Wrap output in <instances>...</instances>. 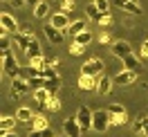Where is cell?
<instances>
[{"mask_svg": "<svg viewBox=\"0 0 148 137\" xmlns=\"http://www.w3.org/2000/svg\"><path fill=\"white\" fill-rule=\"evenodd\" d=\"M43 32H45V36H47V41H49V43H63V38H65V32L52 27V25H45V27H43Z\"/></svg>", "mask_w": 148, "mask_h": 137, "instance_id": "10", "label": "cell"}, {"mask_svg": "<svg viewBox=\"0 0 148 137\" xmlns=\"http://www.w3.org/2000/svg\"><path fill=\"white\" fill-rule=\"evenodd\" d=\"M137 76H139V72H132V70H121L112 81L117 83V85H132V83L137 81Z\"/></svg>", "mask_w": 148, "mask_h": 137, "instance_id": "9", "label": "cell"}, {"mask_svg": "<svg viewBox=\"0 0 148 137\" xmlns=\"http://www.w3.org/2000/svg\"><path fill=\"white\" fill-rule=\"evenodd\" d=\"M128 124V115H110V126H123Z\"/></svg>", "mask_w": 148, "mask_h": 137, "instance_id": "27", "label": "cell"}, {"mask_svg": "<svg viewBox=\"0 0 148 137\" xmlns=\"http://www.w3.org/2000/svg\"><path fill=\"white\" fill-rule=\"evenodd\" d=\"M58 108H61V99H58V94H52V97H49V101H47V110L56 112Z\"/></svg>", "mask_w": 148, "mask_h": 137, "instance_id": "29", "label": "cell"}, {"mask_svg": "<svg viewBox=\"0 0 148 137\" xmlns=\"http://www.w3.org/2000/svg\"><path fill=\"white\" fill-rule=\"evenodd\" d=\"M18 23H16V18L11 16V14H5L2 11V16H0V32H5V34H16L18 32Z\"/></svg>", "mask_w": 148, "mask_h": 137, "instance_id": "4", "label": "cell"}, {"mask_svg": "<svg viewBox=\"0 0 148 137\" xmlns=\"http://www.w3.org/2000/svg\"><path fill=\"white\" fill-rule=\"evenodd\" d=\"M63 133L67 137H81V135H83V130H81L79 121H76V115H74V117H67L63 121Z\"/></svg>", "mask_w": 148, "mask_h": 137, "instance_id": "6", "label": "cell"}, {"mask_svg": "<svg viewBox=\"0 0 148 137\" xmlns=\"http://www.w3.org/2000/svg\"><path fill=\"white\" fill-rule=\"evenodd\" d=\"M58 63H61V59H56V56L47 59V65H49V67H58Z\"/></svg>", "mask_w": 148, "mask_h": 137, "instance_id": "39", "label": "cell"}, {"mask_svg": "<svg viewBox=\"0 0 148 137\" xmlns=\"http://www.w3.org/2000/svg\"><path fill=\"white\" fill-rule=\"evenodd\" d=\"M49 97H52V94H49L45 88L34 92V99H36V103H38V108H40V110H47V101H49Z\"/></svg>", "mask_w": 148, "mask_h": 137, "instance_id": "18", "label": "cell"}, {"mask_svg": "<svg viewBox=\"0 0 148 137\" xmlns=\"http://www.w3.org/2000/svg\"><path fill=\"white\" fill-rule=\"evenodd\" d=\"M106 110H108L110 115H128V112H126V108H123L121 103H110V106H108Z\"/></svg>", "mask_w": 148, "mask_h": 137, "instance_id": "30", "label": "cell"}, {"mask_svg": "<svg viewBox=\"0 0 148 137\" xmlns=\"http://www.w3.org/2000/svg\"><path fill=\"white\" fill-rule=\"evenodd\" d=\"M126 2H128V0H112V5H114V7H121V9H123Z\"/></svg>", "mask_w": 148, "mask_h": 137, "instance_id": "43", "label": "cell"}, {"mask_svg": "<svg viewBox=\"0 0 148 137\" xmlns=\"http://www.w3.org/2000/svg\"><path fill=\"white\" fill-rule=\"evenodd\" d=\"M20 34H25V36H34V32H32V27H29V25H25V23H23V25H20V29H18Z\"/></svg>", "mask_w": 148, "mask_h": 137, "instance_id": "38", "label": "cell"}, {"mask_svg": "<svg viewBox=\"0 0 148 137\" xmlns=\"http://www.w3.org/2000/svg\"><path fill=\"white\" fill-rule=\"evenodd\" d=\"M56 2H58V9L63 14H70L74 9V0H56Z\"/></svg>", "mask_w": 148, "mask_h": 137, "instance_id": "28", "label": "cell"}, {"mask_svg": "<svg viewBox=\"0 0 148 137\" xmlns=\"http://www.w3.org/2000/svg\"><path fill=\"white\" fill-rule=\"evenodd\" d=\"M49 25H52V27H56V29H61V32H67V29H70V25H72V20H70V16H67V14L58 11V14H54V16H52Z\"/></svg>", "mask_w": 148, "mask_h": 137, "instance_id": "8", "label": "cell"}, {"mask_svg": "<svg viewBox=\"0 0 148 137\" xmlns=\"http://www.w3.org/2000/svg\"><path fill=\"white\" fill-rule=\"evenodd\" d=\"M29 126H32V130H47V128H49V121H47L45 115H36V117L29 121Z\"/></svg>", "mask_w": 148, "mask_h": 137, "instance_id": "16", "label": "cell"}, {"mask_svg": "<svg viewBox=\"0 0 148 137\" xmlns=\"http://www.w3.org/2000/svg\"><path fill=\"white\" fill-rule=\"evenodd\" d=\"M112 90V79L110 76H99V90H97V94H101V97H106V94H110Z\"/></svg>", "mask_w": 148, "mask_h": 137, "instance_id": "17", "label": "cell"}, {"mask_svg": "<svg viewBox=\"0 0 148 137\" xmlns=\"http://www.w3.org/2000/svg\"><path fill=\"white\" fill-rule=\"evenodd\" d=\"M92 2H97V0H92Z\"/></svg>", "mask_w": 148, "mask_h": 137, "instance_id": "48", "label": "cell"}, {"mask_svg": "<svg viewBox=\"0 0 148 137\" xmlns=\"http://www.w3.org/2000/svg\"><path fill=\"white\" fill-rule=\"evenodd\" d=\"M85 16H88L90 20H94V23H97V20L101 18V11L97 9V5H94V2H90V5H85Z\"/></svg>", "mask_w": 148, "mask_h": 137, "instance_id": "22", "label": "cell"}, {"mask_svg": "<svg viewBox=\"0 0 148 137\" xmlns=\"http://www.w3.org/2000/svg\"><path fill=\"white\" fill-rule=\"evenodd\" d=\"M29 81V88H32V90L36 92V90H43V88H45V76H32V79H27Z\"/></svg>", "mask_w": 148, "mask_h": 137, "instance_id": "23", "label": "cell"}, {"mask_svg": "<svg viewBox=\"0 0 148 137\" xmlns=\"http://www.w3.org/2000/svg\"><path fill=\"white\" fill-rule=\"evenodd\" d=\"M74 41H76V43H81V45H90V43H92L94 41V36H92V32H90V29H88V32H83V34H79V36L74 38Z\"/></svg>", "mask_w": 148, "mask_h": 137, "instance_id": "24", "label": "cell"}, {"mask_svg": "<svg viewBox=\"0 0 148 137\" xmlns=\"http://www.w3.org/2000/svg\"><path fill=\"white\" fill-rule=\"evenodd\" d=\"M63 137H67V135H63Z\"/></svg>", "mask_w": 148, "mask_h": 137, "instance_id": "49", "label": "cell"}, {"mask_svg": "<svg viewBox=\"0 0 148 137\" xmlns=\"http://www.w3.org/2000/svg\"><path fill=\"white\" fill-rule=\"evenodd\" d=\"M132 126H135V130H137V133H144V121H141V117H139Z\"/></svg>", "mask_w": 148, "mask_h": 137, "instance_id": "40", "label": "cell"}, {"mask_svg": "<svg viewBox=\"0 0 148 137\" xmlns=\"http://www.w3.org/2000/svg\"><path fill=\"white\" fill-rule=\"evenodd\" d=\"M141 47H146V50H148V38L144 41V43H141Z\"/></svg>", "mask_w": 148, "mask_h": 137, "instance_id": "46", "label": "cell"}, {"mask_svg": "<svg viewBox=\"0 0 148 137\" xmlns=\"http://www.w3.org/2000/svg\"><path fill=\"white\" fill-rule=\"evenodd\" d=\"M14 117L18 119V121H23V124H29L36 115H34V110H32V108H25V106H23V108L16 110V115H14Z\"/></svg>", "mask_w": 148, "mask_h": 137, "instance_id": "15", "label": "cell"}, {"mask_svg": "<svg viewBox=\"0 0 148 137\" xmlns=\"http://www.w3.org/2000/svg\"><path fill=\"white\" fill-rule=\"evenodd\" d=\"M83 32H88V25H85V20H72V25H70V29H67V34L70 36H79V34H83Z\"/></svg>", "mask_w": 148, "mask_h": 137, "instance_id": "14", "label": "cell"}, {"mask_svg": "<svg viewBox=\"0 0 148 137\" xmlns=\"http://www.w3.org/2000/svg\"><path fill=\"white\" fill-rule=\"evenodd\" d=\"M83 52H85V45L76 43V41H74V43H70V54H72V56H79V54H83Z\"/></svg>", "mask_w": 148, "mask_h": 137, "instance_id": "31", "label": "cell"}, {"mask_svg": "<svg viewBox=\"0 0 148 137\" xmlns=\"http://www.w3.org/2000/svg\"><path fill=\"white\" fill-rule=\"evenodd\" d=\"M29 137H54V133L47 128V130H32V135Z\"/></svg>", "mask_w": 148, "mask_h": 137, "instance_id": "37", "label": "cell"}, {"mask_svg": "<svg viewBox=\"0 0 148 137\" xmlns=\"http://www.w3.org/2000/svg\"><path fill=\"white\" fill-rule=\"evenodd\" d=\"M94 5H97V9L101 11V14H110V2H108V0H97V2H94Z\"/></svg>", "mask_w": 148, "mask_h": 137, "instance_id": "33", "label": "cell"}, {"mask_svg": "<svg viewBox=\"0 0 148 137\" xmlns=\"http://www.w3.org/2000/svg\"><path fill=\"white\" fill-rule=\"evenodd\" d=\"M16 121H18V119L11 117V115H2V119H0V130H2V133H11L14 126H16Z\"/></svg>", "mask_w": 148, "mask_h": 137, "instance_id": "19", "label": "cell"}, {"mask_svg": "<svg viewBox=\"0 0 148 137\" xmlns=\"http://www.w3.org/2000/svg\"><path fill=\"white\" fill-rule=\"evenodd\" d=\"M27 90H29V81L27 79H25V81H23V79H14V81H11V94H14V99L20 97V94H25Z\"/></svg>", "mask_w": 148, "mask_h": 137, "instance_id": "12", "label": "cell"}, {"mask_svg": "<svg viewBox=\"0 0 148 137\" xmlns=\"http://www.w3.org/2000/svg\"><path fill=\"white\" fill-rule=\"evenodd\" d=\"M97 25H101L103 29L110 27V25H112V16H110V14H101V18L97 20Z\"/></svg>", "mask_w": 148, "mask_h": 137, "instance_id": "35", "label": "cell"}, {"mask_svg": "<svg viewBox=\"0 0 148 137\" xmlns=\"http://www.w3.org/2000/svg\"><path fill=\"white\" fill-rule=\"evenodd\" d=\"M92 117H94V112L88 108V106H81V108H79L76 121H79V126H81L83 133H90V130H92Z\"/></svg>", "mask_w": 148, "mask_h": 137, "instance_id": "3", "label": "cell"}, {"mask_svg": "<svg viewBox=\"0 0 148 137\" xmlns=\"http://www.w3.org/2000/svg\"><path fill=\"white\" fill-rule=\"evenodd\" d=\"M81 74H88V76H101V74H103V61L99 59V56L88 59V61L81 65Z\"/></svg>", "mask_w": 148, "mask_h": 137, "instance_id": "2", "label": "cell"}, {"mask_svg": "<svg viewBox=\"0 0 148 137\" xmlns=\"http://www.w3.org/2000/svg\"><path fill=\"white\" fill-rule=\"evenodd\" d=\"M141 121H144V133H141V135L148 137V117H146V115H141Z\"/></svg>", "mask_w": 148, "mask_h": 137, "instance_id": "41", "label": "cell"}, {"mask_svg": "<svg viewBox=\"0 0 148 137\" xmlns=\"http://www.w3.org/2000/svg\"><path fill=\"white\" fill-rule=\"evenodd\" d=\"M79 88H81V90H85V92H97L99 90V76H88V74H81V76H79Z\"/></svg>", "mask_w": 148, "mask_h": 137, "instance_id": "7", "label": "cell"}, {"mask_svg": "<svg viewBox=\"0 0 148 137\" xmlns=\"http://www.w3.org/2000/svg\"><path fill=\"white\" fill-rule=\"evenodd\" d=\"M123 11H126V14H132V16H141V7H139L137 2H126V5H123Z\"/></svg>", "mask_w": 148, "mask_h": 137, "instance_id": "25", "label": "cell"}, {"mask_svg": "<svg viewBox=\"0 0 148 137\" xmlns=\"http://www.w3.org/2000/svg\"><path fill=\"white\" fill-rule=\"evenodd\" d=\"M25 54H27V59H29V61L43 54V52H40V43H38L36 38H32V43H29V47H27V52H25Z\"/></svg>", "mask_w": 148, "mask_h": 137, "instance_id": "20", "label": "cell"}, {"mask_svg": "<svg viewBox=\"0 0 148 137\" xmlns=\"http://www.w3.org/2000/svg\"><path fill=\"white\" fill-rule=\"evenodd\" d=\"M9 2L14 5V7H18V9H23V5H27L25 0H9Z\"/></svg>", "mask_w": 148, "mask_h": 137, "instance_id": "42", "label": "cell"}, {"mask_svg": "<svg viewBox=\"0 0 148 137\" xmlns=\"http://www.w3.org/2000/svg\"><path fill=\"white\" fill-rule=\"evenodd\" d=\"M47 11H49V5L47 2H38V7H34V16L36 18H45Z\"/></svg>", "mask_w": 148, "mask_h": 137, "instance_id": "26", "label": "cell"}, {"mask_svg": "<svg viewBox=\"0 0 148 137\" xmlns=\"http://www.w3.org/2000/svg\"><path fill=\"white\" fill-rule=\"evenodd\" d=\"M9 47H11V41L7 38V34H5V32H0V52H7Z\"/></svg>", "mask_w": 148, "mask_h": 137, "instance_id": "32", "label": "cell"}, {"mask_svg": "<svg viewBox=\"0 0 148 137\" xmlns=\"http://www.w3.org/2000/svg\"><path fill=\"white\" fill-rule=\"evenodd\" d=\"M61 85H63V83H61V76H58V79H47L45 81V90L49 92V94H58Z\"/></svg>", "mask_w": 148, "mask_h": 137, "instance_id": "21", "label": "cell"}, {"mask_svg": "<svg viewBox=\"0 0 148 137\" xmlns=\"http://www.w3.org/2000/svg\"><path fill=\"white\" fill-rule=\"evenodd\" d=\"M2 137H18V135H14V133H2Z\"/></svg>", "mask_w": 148, "mask_h": 137, "instance_id": "45", "label": "cell"}, {"mask_svg": "<svg viewBox=\"0 0 148 137\" xmlns=\"http://www.w3.org/2000/svg\"><path fill=\"white\" fill-rule=\"evenodd\" d=\"M43 76H45V79H58V72H56V67H49V65H47L45 70H43Z\"/></svg>", "mask_w": 148, "mask_h": 137, "instance_id": "36", "label": "cell"}, {"mask_svg": "<svg viewBox=\"0 0 148 137\" xmlns=\"http://www.w3.org/2000/svg\"><path fill=\"white\" fill-rule=\"evenodd\" d=\"M123 61V70H132V72H141V59H137L135 54H128L126 59H121Z\"/></svg>", "mask_w": 148, "mask_h": 137, "instance_id": "11", "label": "cell"}, {"mask_svg": "<svg viewBox=\"0 0 148 137\" xmlns=\"http://www.w3.org/2000/svg\"><path fill=\"white\" fill-rule=\"evenodd\" d=\"M97 41H99V45H112V43H114V41H112V36L108 34V32H101Z\"/></svg>", "mask_w": 148, "mask_h": 137, "instance_id": "34", "label": "cell"}, {"mask_svg": "<svg viewBox=\"0 0 148 137\" xmlns=\"http://www.w3.org/2000/svg\"><path fill=\"white\" fill-rule=\"evenodd\" d=\"M108 128H110V112L108 110H94L92 130L94 133H106Z\"/></svg>", "mask_w": 148, "mask_h": 137, "instance_id": "1", "label": "cell"}, {"mask_svg": "<svg viewBox=\"0 0 148 137\" xmlns=\"http://www.w3.org/2000/svg\"><path fill=\"white\" fill-rule=\"evenodd\" d=\"M25 2H27L29 7H38V0H25Z\"/></svg>", "mask_w": 148, "mask_h": 137, "instance_id": "44", "label": "cell"}, {"mask_svg": "<svg viewBox=\"0 0 148 137\" xmlns=\"http://www.w3.org/2000/svg\"><path fill=\"white\" fill-rule=\"evenodd\" d=\"M32 38H34V36H25V34L16 32V34H14V43H16V47H18L20 52H27V47H29V43H32Z\"/></svg>", "mask_w": 148, "mask_h": 137, "instance_id": "13", "label": "cell"}, {"mask_svg": "<svg viewBox=\"0 0 148 137\" xmlns=\"http://www.w3.org/2000/svg\"><path fill=\"white\" fill-rule=\"evenodd\" d=\"M130 2H137V0H130Z\"/></svg>", "mask_w": 148, "mask_h": 137, "instance_id": "47", "label": "cell"}, {"mask_svg": "<svg viewBox=\"0 0 148 137\" xmlns=\"http://www.w3.org/2000/svg\"><path fill=\"white\" fill-rule=\"evenodd\" d=\"M110 52H112V56H117V59H126L128 54H132V47H130L128 41H114L110 45Z\"/></svg>", "mask_w": 148, "mask_h": 137, "instance_id": "5", "label": "cell"}]
</instances>
